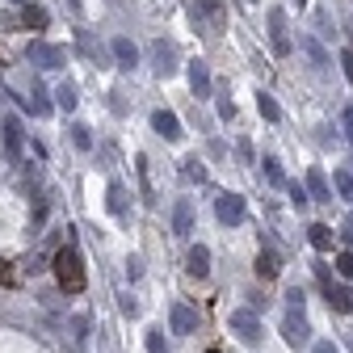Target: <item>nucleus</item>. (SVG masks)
<instances>
[{"label": "nucleus", "instance_id": "obj_26", "mask_svg": "<svg viewBox=\"0 0 353 353\" xmlns=\"http://www.w3.org/2000/svg\"><path fill=\"white\" fill-rule=\"evenodd\" d=\"M55 101L72 114V110H76V88H72V84H59V88H55Z\"/></svg>", "mask_w": 353, "mask_h": 353}, {"label": "nucleus", "instance_id": "obj_5", "mask_svg": "<svg viewBox=\"0 0 353 353\" xmlns=\"http://www.w3.org/2000/svg\"><path fill=\"white\" fill-rule=\"evenodd\" d=\"M152 68H156L160 76H172V72H176V47H172V42H164V38L152 42Z\"/></svg>", "mask_w": 353, "mask_h": 353}, {"label": "nucleus", "instance_id": "obj_6", "mask_svg": "<svg viewBox=\"0 0 353 353\" xmlns=\"http://www.w3.org/2000/svg\"><path fill=\"white\" fill-rule=\"evenodd\" d=\"M270 42H274V55H290V34H286L282 9H270Z\"/></svg>", "mask_w": 353, "mask_h": 353}, {"label": "nucleus", "instance_id": "obj_13", "mask_svg": "<svg viewBox=\"0 0 353 353\" xmlns=\"http://www.w3.org/2000/svg\"><path fill=\"white\" fill-rule=\"evenodd\" d=\"M110 51H114L118 68H126V72L139 63V47H135V42H130V38H114V42H110Z\"/></svg>", "mask_w": 353, "mask_h": 353}, {"label": "nucleus", "instance_id": "obj_1", "mask_svg": "<svg viewBox=\"0 0 353 353\" xmlns=\"http://www.w3.org/2000/svg\"><path fill=\"white\" fill-rule=\"evenodd\" d=\"M51 265H55V278H59V286H63L68 294H80V290H84V270H80V256H76L72 244L59 248Z\"/></svg>", "mask_w": 353, "mask_h": 353}, {"label": "nucleus", "instance_id": "obj_33", "mask_svg": "<svg viewBox=\"0 0 353 353\" xmlns=\"http://www.w3.org/2000/svg\"><path fill=\"white\" fill-rule=\"evenodd\" d=\"M286 190H290V202H294V206H307V190H303L299 181H294V185H286Z\"/></svg>", "mask_w": 353, "mask_h": 353}, {"label": "nucleus", "instance_id": "obj_3", "mask_svg": "<svg viewBox=\"0 0 353 353\" xmlns=\"http://www.w3.org/2000/svg\"><path fill=\"white\" fill-rule=\"evenodd\" d=\"M214 214H219V223H244V198L240 194H219L214 202Z\"/></svg>", "mask_w": 353, "mask_h": 353}, {"label": "nucleus", "instance_id": "obj_42", "mask_svg": "<svg viewBox=\"0 0 353 353\" xmlns=\"http://www.w3.org/2000/svg\"><path fill=\"white\" fill-rule=\"evenodd\" d=\"M0 68H5V59H0Z\"/></svg>", "mask_w": 353, "mask_h": 353}, {"label": "nucleus", "instance_id": "obj_9", "mask_svg": "<svg viewBox=\"0 0 353 353\" xmlns=\"http://www.w3.org/2000/svg\"><path fill=\"white\" fill-rule=\"evenodd\" d=\"M152 130H156L160 139H168V143L181 139V122H176L172 110H156V114H152Z\"/></svg>", "mask_w": 353, "mask_h": 353}, {"label": "nucleus", "instance_id": "obj_29", "mask_svg": "<svg viewBox=\"0 0 353 353\" xmlns=\"http://www.w3.org/2000/svg\"><path fill=\"white\" fill-rule=\"evenodd\" d=\"M336 274L341 278H353V252H341L336 256Z\"/></svg>", "mask_w": 353, "mask_h": 353}, {"label": "nucleus", "instance_id": "obj_31", "mask_svg": "<svg viewBox=\"0 0 353 353\" xmlns=\"http://www.w3.org/2000/svg\"><path fill=\"white\" fill-rule=\"evenodd\" d=\"M30 114H51V101H42V93H38V88H34V101H30Z\"/></svg>", "mask_w": 353, "mask_h": 353}, {"label": "nucleus", "instance_id": "obj_37", "mask_svg": "<svg viewBox=\"0 0 353 353\" xmlns=\"http://www.w3.org/2000/svg\"><path fill=\"white\" fill-rule=\"evenodd\" d=\"M185 172H190V176H198V181H202V176H206V168H202L198 160H190V168H185Z\"/></svg>", "mask_w": 353, "mask_h": 353}, {"label": "nucleus", "instance_id": "obj_39", "mask_svg": "<svg viewBox=\"0 0 353 353\" xmlns=\"http://www.w3.org/2000/svg\"><path fill=\"white\" fill-rule=\"evenodd\" d=\"M13 5H30V0H13Z\"/></svg>", "mask_w": 353, "mask_h": 353}, {"label": "nucleus", "instance_id": "obj_19", "mask_svg": "<svg viewBox=\"0 0 353 353\" xmlns=\"http://www.w3.org/2000/svg\"><path fill=\"white\" fill-rule=\"evenodd\" d=\"M307 236H312V244H316L320 252L332 248V228H328V223H312V228H307Z\"/></svg>", "mask_w": 353, "mask_h": 353}, {"label": "nucleus", "instance_id": "obj_30", "mask_svg": "<svg viewBox=\"0 0 353 353\" xmlns=\"http://www.w3.org/2000/svg\"><path fill=\"white\" fill-rule=\"evenodd\" d=\"M219 118H223V122L236 118V101H232V97H219Z\"/></svg>", "mask_w": 353, "mask_h": 353}, {"label": "nucleus", "instance_id": "obj_17", "mask_svg": "<svg viewBox=\"0 0 353 353\" xmlns=\"http://www.w3.org/2000/svg\"><path fill=\"white\" fill-rule=\"evenodd\" d=\"M5 148H9V152H21V148H26L21 118H17V114H9V118H5Z\"/></svg>", "mask_w": 353, "mask_h": 353}, {"label": "nucleus", "instance_id": "obj_14", "mask_svg": "<svg viewBox=\"0 0 353 353\" xmlns=\"http://www.w3.org/2000/svg\"><path fill=\"white\" fill-rule=\"evenodd\" d=\"M185 270H190L194 278H206V274H210V248H206V244H194V248H190Z\"/></svg>", "mask_w": 353, "mask_h": 353}, {"label": "nucleus", "instance_id": "obj_36", "mask_svg": "<svg viewBox=\"0 0 353 353\" xmlns=\"http://www.w3.org/2000/svg\"><path fill=\"white\" fill-rule=\"evenodd\" d=\"M312 353H341V349H336L332 341H316V349H312Z\"/></svg>", "mask_w": 353, "mask_h": 353}, {"label": "nucleus", "instance_id": "obj_15", "mask_svg": "<svg viewBox=\"0 0 353 353\" xmlns=\"http://www.w3.org/2000/svg\"><path fill=\"white\" fill-rule=\"evenodd\" d=\"M307 194L316 202H332V190H328V176L320 168H307Z\"/></svg>", "mask_w": 353, "mask_h": 353}, {"label": "nucleus", "instance_id": "obj_41", "mask_svg": "<svg viewBox=\"0 0 353 353\" xmlns=\"http://www.w3.org/2000/svg\"><path fill=\"white\" fill-rule=\"evenodd\" d=\"M248 5H256V0H248Z\"/></svg>", "mask_w": 353, "mask_h": 353}, {"label": "nucleus", "instance_id": "obj_10", "mask_svg": "<svg viewBox=\"0 0 353 353\" xmlns=\"http://www.w3.org/2000/svg\"><path fill=\"white\" fill-rule=\"evenodd\" d=\"M190 88H194V97H198V101H206V97H210V88H214V84H210V68H206L202 59L190 63Z\"/></svg>", "mask_w": 353, "mask_h": 353}, {"label": "nucleus", "instance_id": "obj_28", "mask_svg": "<svg viewBox=\"0 0 353 353\" xmlns=\"http://www.w3.org/2000/svg\"><path fill=\"white\" fill-rule=\"evenodd\" d=\"M148 353H168V345H164L160 328H152V332H148Z\"/></svg>", "mask_w": 353, "mask_h": 353}, {"label": "nucleus", "instance_id": "obj_27", "mask_svg": "<svg viewBox=\"0 0 353 353\" xmlns=\"http://www.w3.org/2000/svg\"><path fill=\"white\" fill-rule=\"evenodd\" d=\"M72 143H76L80 152H88V148H93V135H88V126H72Z\"/></svg>", "mask_w": 353, "mask_h": 353}, {"label": "nucleus", "instance_id": "obj_4", "mask_svg": "<svg viewBox=\"0 0 353 353\" xmlns=\"http://www.w3.org/2000/svg\"><path fill=\"white\" fill-rule=\"evenodd\" d=\"M232 332H236L244 345H256V341H261V320H256V312H232Z\"/></svg>", "mask_w": 353, "mask_h": 353}, {"label": "nucleus", "instance_id": "obj_35", "mask_svg": "<svg viewBox=\"0 0 353 353\" xmlns=\"http://www.w3.org/2000/svg\"><path fill=\"white\" fill-rule=\"evenodd\" d=\"M341 63H345V76L353 80V51H341Z\"/></svg>", "mask_w": 353, "mask_h": 353}, {"label": "nucleus", "instance_id": "obj_11", "mask_svg": "<svg viewBox=\"0 0 353 353\" xmlns=\"http://www.w3.org/2000/svg\"><path fill=\"white\" fill-rule=\"evenodd\" d=\"M252 270H256V278H261V282H274V278L282 274V265H278V252H274V248H261V252H256V265H252Z\"/></svg>", "mask_w": 353, "mask_h": 353}, {"label": "nucleus", "instance_id": "obj_2", "mask_svg": "<svg viewBox=\"0 0 353 353\" xmlns=\"http://www.w3.org/2000/svg\"><path fill=\"white\" fill-rule=\"evenodd\" d=\"M26 55H30V63H38V68H63V63H68L63 47H51V42H42V38H34V42H30Z\"/></svg>", "mask_w": 353, "mask_h": 353}, {"label": "nucleus", "instance_id": "obj_8", "mask_svg": "<svg viewBox=\"0 0 353 353\" xmlns=\"http://www.w3.org/2000/svg\"><path fill=\"white\" fill-rule=\"evenodd\" d=\"M168 324H172V332L190 336V332H198V312H194V307H185V303H172V312H168Z\"/></svg>", "mask_w": 353, "mask_h": 353}, {"label": "nucleus", "instance_id": "obj_18", "mask_svg": "<svg viewBox=\"0 0 353 353\" xmlns=\"http://www.w3.org/2000/svg\"><path fill=\"white\" fill-rule=\"evenodd\" d=\"M328 303H332V312H353V294L345 290V286H328Z\"/></svg>", "mask_w": 353, "mask_h": 353}, {"label": "nucleus", "instance_id": "obj_40", "mask_svg": "<svg viewBox=\"0 0 353 353\" xmlns=\"http://www.w3.org/2000/svg\"><path fill=\"white\" fill-rule=\"evenodd\" d=\"M349 349H353V336H349Z\"/></svg>", "mask_w": 353, "mask_h": 353}, {"label": "nucleus", "instance_id": "obj_22", "mask_svg": "<svg viewBox=\"0 0 353 353\" xmlns=\"http://www.w3.org/2000/svg\"><path fill=\"white\" fill-rule=\"evenodd\" d=\"M256 110L265 114V122H278V118H282V110H278V101H274L270 93H256Z\"/></svg>", "mask_w": 353, "mask_h": 353}, {"label": "nucleus", "instance_id": "obj_25", "mask_svg": "<svg viewBox=\"0 0 353 353\" xmlns=\"http://www.w3.org/2000/svg\"><path fill=\"white\" fill-rule=\"evenodd\" d=\"M21 21H26V26H34V30H42V26H47V9H42V5H26Z\"/></svg>", "mask_w": 353, "mask_h": 353}, {"label": "nucleus", "instance_id": "obj_32", "mask_svg": "<svg viewBox=\"0 0 353 353\" xmlns=\"http://www.w3.org/2000/svg\"><path fill=\"white\" fill-rule=\"evenodd\" d=\"M139 274H143V261H139V256H126V278H130V282H135Z\"/></svg>", "mask_w": 353, "mask_h": 353}, {"label": "nucleus", "instance_id": "obj_38", "mask_svg": "<svg viewBox=\"0 0 353 353\" xmlns=\"http://www.w3.org/2000/svg\"><path fill=\"white\" fill-rule=\"evenodd\" d=\"M345 236H349V240H353V210H349V214H345Z\"/></svg>", "mask_w": 353, "mask_h": 353}, {"label": "nucleus", "instance_id": "obj_21", "mask_svg": "<svg viewBox=\"0 0 353 353\" xmlns=\"http://www.w3.org/2000/svg\"><path fill=\"white\" fill-rule=\"evenodd\" d=\"M303 51H307V55H312V63H316V68H328V63H332V59H328V51L320 47V42H316V38H303Z\"/></svg>", "mask_w": 353, "mask_h": 353}, {"label": "nucleus", "instance_id": "obj_43", "mask_svg": "<svg viewBox=\"0 0 353 353\" xmlns=\"http://www.w3.org/2000/svg\"><path fill=\"white\" fill-rule=\"evenodd\" d=\"M299 5H303V0H299Z\"/></svg>", "mask_w": 353, "mask_h": 353}, {"label": "nucleus", "instance_id": "obj_20", "mask_svg": "<svg viewBox=\"0 0 353 353\" xmlns=\"http://www.w3.org/2000/svg\"><path fill=\"white\" fill-rule=\"evenodd\" d=\"M332 185H336V194H341L345 202H353V172H349V168H336V172H332Z\"/></svg>", "mask_w": 353, "mask_h": 353}, {"label": "nucleus", "instance_id": "obj_24", "mask_svg": "<svg viewBox=\"0 0 353 353\" xmlns=\"http://www.w3.org/2000/svg\"><path fill=\"white\" fill-rule=\"evenodd\" d=\"M261 164H265V181H270V185H278V190H282V185H286V176H282V164H278L274 156H265Z\"/></svg>", "mask_w": 353, "mask_h": 353}, {"label": "nucleus", "instance_id": "obj_12", "mask_svg": "<svg viewBox=\"0 0 353 353\" xmlns=\"http://www.w3.org/2000/svg\"><path fill=\"white\" fill-rule=\"evenodd\" d=\"M172 232L176 236H190L194 232V206H190V198H176V206H172Z\"/></svg>", "mask_w": 353, "mask_h": 353}, {"label": "nucleus", "instance_id": "obj_16", "mask_svg": "<svg viewBox=\"0 0 353 353\" xmlns=\"http://www.w3.org/2000/svg\"><path fill=\"white\" fill-rule=\"evenodd\" d=\"M202 13H206V21H210V34L223 30V5H219V0H198V5H194V17H202Z\"/></svg>", "mask_w": 353, "mask_h": 353}, {"label": "nucleus", "instance_id": "obj_34", "mask_svg": "<svg viewBox=\"0 0 353 353\" xmlns=\"http://www.w3.org/2000/svg\"><path fill=\"white\" fill-rule=\"evenodd\" d=\"M345 135H349V143H353V105H345Z\"/></svg>", "mask_w": 353, "mask_h": 353}, {"label": "nucleus", "instance_id": "obj_7", "mask_svg": "<svg viewBox=\"0 0 353 353\" xmlns=\"http://www.w3.org/2000/svg\"><path fill=\"white\" fill-rule=\"evenodd\" d=\"M282 332H286V345H294V349L312 341V324L303 320V312H290V316L282 320Z\"/></svg>", "mask_w": 353, "mask_h": 353}, {"label": "nucleus", "instance_id": "obj_23", "mask_svg": "<svg viewBox=\"0 0 353 353\" xmlns=\"http://www.w3.org/2000/svg\"><path fill=\"white\" fill-rule=\"evenodd\" d=\"M110 210L114 214H126V185L122 181H110Z\"/></svg>", "mask_w": 353, "mask_h": 353}]
</instances>
